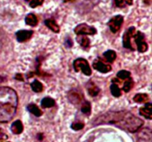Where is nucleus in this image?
Masks as SVG:
<instances>
[{
  "label": "nucleus",
  "instance_id": "nucleus-9",
  "mask_svg": "<svg viewBox=\"0 0 152 142\" xmlns=\"http://www.w3.org/2000/svg\"><path fill=\"white\" fill-rule=\"evenodd\" d=\"M68 99L71 103L74 104H79L83 100V94L76 89L70 90L68 93Z\"/></svg>",
  "mask_w": 152,
  "mask_h": 142
},
{
  "label": "nucleus",
  "instance_id": "nucleus-23",
  "mask_svg": "<svg viewBox=\"0 0 152 142\" xmlns=\"http://www.w3.org/2000/svg\"><path fill=\"white\" fill-rule=\"evenodd\" d=\"M116 6L119 7H126V5H132L133 0H114Z\"/></svg>",
  "mask_w": 152,
  "mask_h": 142
},
{
  "label": "nucleus",
  "instance_id": "nucleus-5",
  "mask_svg": "<svg viewBox=\"0 0 152 142\" xmlns=\"http://www.w3.org/2000/svg\"><path fill=\"white\" fill-rule=\"evenodd\" d=\"M137 142H152V130L148 127L140 129L136 136Z\"/></svg>",
  "mask_w": 152,
  "mask_h": 142
},
{
  "label": "nucleus",
  "instance_id": "nucleus-18",
  "mask_svg": "<svg viewBox=\"0 0 152 142\" xmlns=\"http://www.w3.org/2000/svg\"><path fill=\"white\" fill-rule=\"evenodd\" d=\"M31 88H32L33 91L36 92V93H40L43 90V85L40 81L38 80H34L31 84Z\"/></svg>",
  "mask_w": 152,
  "mask_h": 142
},
{
  "label": "nucleus",
  "instance_id": "nucleus-26",
  "mask_svg": "<svg viewBox=\"0 0 152 142\" xmlns=\"http://www.w3.org/2000/svg\"><path fill=\"white\" fill-rule=\"evenodd\" d=\"M134 86V81H132V79L131 78H128L127 81L124 83V85H123V90H124V92L128 93V92L130 91L132 89Z\"/></svg>",
  "mask_w": 152,
  "mask_h": 142
},
{
  "label": "nucleus",
  "instance_id": "nucleus-31",
  "mask_svg": "<svg viewBox=\"0 0 152 142\" xmlns=\"http://www.w3.org/2000/svg\"><path fill=\"white\" fill-rule=\"evenodd\" d=\"M7 138V135L4 133V132L2 131V130L0 129V141L5 140Z\"/></svg>",
  "mask_w": 152,
  "mask_h": 142
},
{
  "label": "nucleus",
  "instance_id": "nucleus-12",
  "mask_svg": "<svg viewBox=\"0 0 152 142\" xmlns=\"http://www.w3.org/2000/svg\"><path fill=\"white\" fill-rule=\"evenodd\" d=\"M45 24L48 28H50L53 32L59 33V27L56 22L54 19H48L45 21Z\"/></svg>",
  "mask_w": 152,
  "mask_h": 142
},
{
  "label": "nucleus",
  "instance_id": "nucleus-17",
  "mask_svg": "<svg viewBox=\"0 0 152 142\" xmlns=\"http://www.w3.org/2000/svg\"><path fill=\"white\" fill-rule=\"evenodd\" d=\"M148 96L145 93H138L136 94L134 97V101L137 103H144V102L148 101Z\"/></svg>",
  "mask_w": 152,
  "mask_h": 142
},
{
  "label": "nucleus",
  "instance_id": "nucleus-20",
  "mask_svg": "<svg viewBox=\"0 0 152 142\" xmlns=\"http://www.w3.org/2000/svg\"><path fill=\"white\" fill-rule=\"evenodd\" d=\"M88 92L91 96L94 97V96H96L99 94V92H100V89L97 86L95 85L94 84H90L88 89Z\"/></svg>",
  "mask_w": 152,
  "mask_h": 142
},
{
  "label": "nucleus",
  "instance_id": "nucleus-1",
  "mask_svg": "<svg viewBox=\"0 0 152 142\" xmlns=\"http://www.w3.org/2000/svg\"><path fill=\"white\" fill-rule=\"evenodd\" d=\"M94 125L109 124L129 133H136L143 124V121L127 111H111L96 117Z\"/></svg>",
  "mask_w": 152,
  "mask_h": 142
},
{
  "label": "nucleus",
  "instance_id": "nucleus-24",
  "mask_svg": "<svg viewBox=\"0 0 152 142\" xmlns=\"http://www.w3.org/2000/svg\"><path fill=\"white\" fill-rule=\"evenodd\" d=\"M140 114L144 118H147V119L152 120V112L150 111L145 107H142L140 109Z\"/></svg>",
  "mask_w": 152,
  "mask_h": 142
},
{
  "label": "nucleus",
  "instance_id": "nucleus-8",
  "mask_svg": "<svg viewBox=\"0 0 152 142\" xmlns=\"http://www.w3.org/2000/svg\"><path fill=\"white\" fill-rule=\"evenodd\" d=\"M123 17L120 15H117V16H114L113 18H111L109 20V22H108V25L110 28V30H111L112 33H117L119 30L121 28L122 25L123 23Z\"/></svg>",
  "mask_w": 152,
  "mask_h": 142
},
{
  "label": "nucleus",
  "instance_id": "nucleus-2",
  "mask_svg": "<svg viewBox=\"0 0 152 142\" xmlns=\"http://www.w3.org/2000/svg\"><path fill=\"white\" fill-rule=\"evenodd\" d=\"M18 106V96L13 89L0 87V123L9 122L14 117Z\"/></svg>",
  "mask_w": 152,
  "mask_h": 142
},
{
  "label": "nucleus",
  "instance_id": "nucleus-15",
  "mask_svg": "<svg viewBox=\"0 0 152 142\" xmlns=\"http://www.w3.org/2000/svg\"><path fill=\"white\" fill-rule=\"evenodd\" d=\"M28 109L30 112L34 115L35 116L39 117L42 115V112L41 111V109L38 107L36 104H31L28 106Z\"/></svg>",
  "mask_w": 152,
  "mask_h": 142
},
{
  "label": "nucleus",
  "instance_id": "nucleus-25",
  "mask_svg": "<svg viewBox=\"0 0 152 142\" xmlns=\"http://www.w3.org/2000/svg\"><path fill=\"white\" fill-rule=\"evenodd\" d=\"M111 92L112 93V95L115 97H120L121 96V90L120 89V87H118V85H117L116 84H112L111 86Z\"/></svg>",
  "mask_w": 152,
  "mask_h": 142
},
{
  "label": "nucleus",
  "instance_id": "nucleus-33",
  "mask_svg": "<svg viewBox=\"0 0 152 142\" xmlns=\"http://www.w3.org/2000/svg\"><path fill=\"white\" fill-rule=\"evenodd\" d=\"M3 44V36L1 34V33H0V49L1 48Z\"/></svg>",
  "mask_w": 152,
  "mask_h": 142
},
{
  "label": "nucleus",
  "instance_id": "nucleus-16",
  "mask_svg": "<svg viewBox=\"0 0 152 142\" xmlns=\"http://www.w3.org/2000/svg\"><path fill=\"white\" fill-rule=\"evenodd\" d=\"M41 105L43 108H50L55 105V101L50 97H46L42 99Z\"/></svg>",
  "mask_w": 152,
  "mask_h": 142
},
{
  "label": "nucleus",
  "instance_id": "nucleus-3",
  "mask_svg": "<svg viewBox=\"0 0 152 142\" xmlns=\"http://www.w3.org/2000/svg\"><path fill=\"white\" fill-rule=\"evenodd\" d=\"M74 68L76 72L82 71L85 75H91V70L87 60L84 59H77L74 62Z\"/></svg>",
  "mask_w": 152,
  "mask_h": 142
},
{
  "label": "nucleus",
  "instance_id": "nucleus-4",
  "mask_svg": "<svg viewBox=\"0 0 152 142\" xmlns=\"http://www.w3.org/2000/svg\"><path fill=\"white\" fill-rule=\"evenodd\" d=\"M135 33H136V30L134 27L129 28L125 32L123 38V47L127 49H130L132 50H134V48H133V46L132 44V39L134 38Z\"/></svg>",
  "mask_w": 152,
  "mask_h": 142
},
{
  "label": "nucleus",
  "instance_id": "nucleus-19",
  "mask_svg": "<svg viewBox=\"0 0 152 142\" xmlns=\"http://www.w3.org/2000/svg\"><path fill=\"white\" fill-rule=\"evenodd\" d=\"M104 56L108 62H114L117 59V53L114 50H108L104 53Z\"/></svg>",
  "mask_w": 152,
  "mask_h": 142
},
{
  "label": "nucleus",
  "instance_id": "nucleus-21",
  "mask_svg": "<svg viewBox=\"0 0 152 142\" xmlns=\"http://www.w3.org/2000/svg\"><path fill=\"white\" fill-rule=\"evenodd\" d=\"M81 110L83 114L86 115H90L91 112V105L90 102L84 101L81 106Z\"/></svg>",
  "mask_w": 152,
  "mask_h": 142
},
{
  "label": "nucleus",
  "instance_id": "nucleus-29",
  "mask_svg": "<svg viewBox=\"0 0 152 142\" xmlns=\"http://www.w3.org/2000/svg\"><path fill=\"white\" fill-rule=\"evenodd\" d=\"M43 1H44V0H31V2H30V6L32 8H34V7H37V6L41 5Z\"/></svg>",
  "mask_w": 152,
  "mask_h": 142
},
{
  "label": "nucleus",
  "instance_id": "nucleus-14",
  "mask_svg": "<svg viewBox=\"0 0 152 142\" xmlns=\"http://www.w3.org/2000/svg\"><path fill=\"white\" fill-rule=\"evenodd\" d=\"M25 23L31 27H35L38 24V19H37V16L33 13H30L25 17Z\"/></svg>",
  "mask_w": 152,
  "mask_h": 142
},
{
  "label": "nucleus",
  "instance_id": "nucleus-35",
  "mask_svg": "<svg viewBox=\"0 0 152 142\" xmlns=\"http://www.w3.org/2000/svg\"><path fill=\"white\" fill-rule=\"evenodd\" d=\"M25 1H29V0H25Z\"/></svg>",
  "mask_w": 152,
  "mask_h": 142
},
{
  "label": "nucleus",
  "instance_id": "nucleus-11",
  "mask_svg": "<svg viewBox=\"0 0 152 142\" xmlns=\"http://www.w3.org/2000/svg\"><path fill=\"white\" fill-rule=\"evenodd\" d=\"M93 67L95 70L99 71V72H102V73H106V72H110L111 70V65L106 64L103 63V62L99 60H96L94 62Z\"/></svg>",
  "mask_w": 152,
  "mask_h": 142
},
{
  "label": "nucleus",
  "instance_id": "nucleus-32",
  "mask_svg": "<svg viewBox=\"0 0 152 142\" xmlns=\"http://www.w3.org/2000/svg\"><path fill=\"white\" fill-rule=\"evenodd\" d=\"M145 107L152 112V103H147L145 105Z\"/></svg>",
  "mask_w": 152,
  "mask_h": 142
},
{
  "label": "nucleus",
  "instance_id": "nucleus-30",
  "mask_svg": "<svg viewBox=\"0 0 152 142\" xmlns=\"http://www.w3.org/2000/svg\"><path fill=\"white\" fill-rule=\"evenodd\" d=\"M65 44H66L67 47H72L73 41H72V40H71V38H68H68H66V40H65Z\"/></svg>",
  "mask_w": 152,
  "mask_h": 142
},
{
  "label": "nucleus",
  "instance_id": "nucleus-28",
  "mask_svg": "<svg viewBox=\"0 0 152 142\" xmlns=\"http://www.w3.org/2000/svg\"><path fill=\"white\" fill-rule=\"evenodd\" d=\"M84 127V124L80 122H75L73 123L72 125H71V128L73 129L74 130H80Z\"/></svg>",
  "mask_w": 152,
  "mask_h": 142
},
{
  "label": "nucleus",
  "instance_id": "nucleus-10",
  "mask_svg": "<svg viewBox=\"0 0 152 142\" xmlns=\"http://www.w3.org/2000/svg\"><path fill=\"white\" fill-rule=\"evenodd\" d=\"M34 34L33 30H19L16 33V38L19 42H24V41H28V39L32 37Z\"/></svg>",
  "mask_w": 152,
  "mask_h": 142
},
{
  "label": "nucleus",
  "instance_id": "nucleus-7",
  "mask_svg": "<svg viewBox=\"0 0 152 142\" xmlns=\"http://www.w3.org/2000/svg\"><path fill=\"white\" fill-rule=\"evenodd\" d=\"M74 33L77 35H94L96 33V29L94 27L89 26L86 23L80 24L74 29Z\"/></svg>",
  "mask_w": 152,
  "mask_h": 142
},
{
  "label": "nucleus",
  "instance_id": "nucleus-13",
  "mask_svg": "<svg viewBox=\"0 0 152 142\" xmlns=\"http://www.w3.org/2000/svg\"><path fill=\"white\" fill-rule=\"evenodd\" d=\"M11 130L14 134H20L23 131V124H22V121L17 120V121H14L11 125Z\"/></svg>",
  "mask_w": 152,
  "mask_h": 142
},
{
  "label": "nucleus",
  "instance_id": "nucleus-34",
  "mask_svg": "<svg viewBox=\"0 0 152 142\" xmlns=\"http://www.w3.org/2000/svg\"><path fill=\"white\" fill-rule=\"evenodd\" d=\"M22 75H21V74H18V75H16V79H19V80H21V81H23V78H22Z\"/></svg>",
  "mask_w": 152,
  "mask_h": 142
},
{
  "label": "nucleus",
  "instance_id": "nucleus-22",
  "mask_svg": "<svg viewBox=\"0 0 152 142\" xmlns=\"http://www.w3.org/2000/svg\"><path fill=\"white\" fill-rule=\"evenodd\" d=\"M77 41L83 47H88L89 46V44H90V40H89V38L87 36L83 35L81 36H79L77 38Z\"/></svg>",
  "mask_w": 152,
  "mask_h": 142
},
{
  "label": "nucleus",
  "instance_id": "nucleus-6",
  "mask_svg": "<svg viewBox=\"0 0 152 142\" xmlns=\"http://www.w3.org/2000/svg\"><path fill=\"white\" fill-rule=\"evenodd\" d=\"M134 38L135 40V43L137 46L138 51L140 53H145L148 50V44L145 41V36L140 31H137L135 33Z\"/></svg>",
  "mask_w": 152,
  "mask_h": 142
},
{
  "label": "nucleus",
  "instance_id": "nucleus-27",
  "mask_svg": "<svg viewBox=\"0 0 152 142\" xmlns=\"http://www.w3.org/2000/svg\"><path fill=\"white\" fill-rule=\"evenodd\" d=\"M117 75L120 79H128L130 78L131 72L127 70H120L117 72Z\"/></svg>",
  "mask_w": 152,
  "mask_h": 142
}]
</instances>
